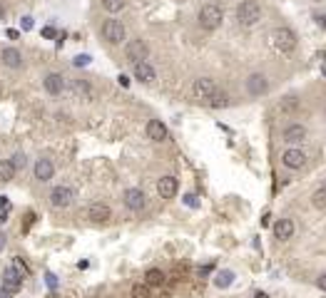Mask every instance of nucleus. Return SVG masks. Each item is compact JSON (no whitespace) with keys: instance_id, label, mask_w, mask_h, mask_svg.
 <instances>
[{"instance_id":"obj_1","label":"nucleus","mask_w":326,"mask_h":298,"mask_svg":"<svg viewBox=\"0 0 326 298\" xmlns=\"http://www.w3.org/2000/svg\"><path fill=\"white\" fill-rule=\"evenodd\" d=\"M222 20H224V10H222V5H217V2H204L202 8H199V15H197V22H199V28L202 30H217L219 25H222Z\"/></svg>"},{"instance_id":"obj_2","label":"nucleus","mask_w":326,"mask_h":298,"mask_svg":"<svg viewBox=\"0 0 326 298\" xmlns=\"http://www.w3.org/2000/svg\"><path fill=\"white\" fill-rule=\"evenodd\" d=\"M269 45H271L276 52L289 55V52L296 48V35H294L289 28H276V30L269 32Z\"/></svg>"},{"instance_id":"obj_3","label":"nucleus","mask_w":326,"mask_h":298,"mask_svg":"<svg viewBox=\"0 0 326 298\" xmlns=\"http://www.w3.org/2000/svg\"><path fill=\"white\" fill-rule=\"evenodd\" d=\"M237 20L242 28H254L261 20V5L257 0H242L237 8Z\"/></svg>"},{"instance_id":"obj_4","label":"nucleus","mask_w":326,"mask_h":298,"mask_svg":"<svg viewBox=\"0 0 326 298\" xmlns=\"http://www.w3.org/2000/svg\"><path fill=\"white\" fill-rule=\"evenodd\" d=\"M100 32H102V40H107L110 45H122V42L127 40V28H125V22H122V20H115V18L105 20L102 28H100Z\"/></svg>"},{"instance_id":"obj_5","label":"nucleus","mask_w":326,"mask_h":298,"mask_svg":"<svg viewBox=\"0 0 326 298\" xmlns=\"http://www.w3.org/2000/svg\"><path fill=\"white\" fill-rule=\"evenodd\" d=\"M125 58L130 60L132 65L147 60V58H149V45H147L142 38H134V40H130V42L125 45Z\"/></svg>"},{"instance_id":"obj_6","label":"nucleus","mask_w":326,"mask_h":298,"mask_svg":"<svg viewBox=\"0 0 326 298\" xmlns=\"http://www.w3.org/2000/svg\"><path fill=\"white\" fill-rule=\"evenodd\" d=\"M306 152L299 147H289L284 154H281V164L286 166V169H291V172H296V169H304L306 166Z\"/></svg>"},{"instance_id":"obj_7","label":"nucleus","mask_w":326,"mask_h":298,"mask_svg":"<svg viewBox=\"0 0 326 298\" xmlns=\"http://www.w3.org/2000/svg\"><path fill=\"white\" fill-rule=\"evenodd\" d=\"M217 90L219 87H217V82L212 77H197L192 82V94H195V100H202V102H207Z\"/></svg>"},{"instance_id":"obj_8","label":"nucleus","mask_w":326,"mask_h":298,"mask_svg":"<svg viewBox=\"0 0 326 298\" xmlns=\"http://www.w3.org/2000/svg\"><path fill=\"white\" fill-rule=\"evenodd\" d=\"M72 202H75V192L65 184H60V186H55L50 192V206L53 209H67Z\"/></svg>"},{"instance_id":"obj_9","label":"nucleus","mask_w":326,"mask_h":298,"mask_svg":"<svg viewBox=\"0 0 326 298\" xmlns=\"http://www.w3.org/2000/svg\"><path fill=\"white\" fill-rule=\"evenodd\" d=\"M244 90H247V94H252V97H261V94H266V90H269V80H266V74L252 72L249 77H247V82H244Z\"/></svg>"},{"instance_id":"obj_10","label":"nucleus","mask_w":326,"mask_h":298,"mask_svg":"<svg viewBox=\"0 0 326 298\" xmlns=\"http://www.w3.org/2000/svg\"><path fill=\"white\" fill-rule=\"evenodd\" d=\"M122 202H125V206H127L130 212H142V209L147 206V196H144V192H142V189H137V186L125 189Z\"/></svg>"},{"instance_id":"obj_11","label":"nucleus","mask_w":326,"mask_h":298,"mask_svg":"<svg viewBox=\"0 0 326 298\" xmlns=\"http://www.w3.org/2000/svg\"><path fill=\"white\" fill-rule=\"evenodd\" d=\"M177 192H180V179H177V176L167 174V176H159V179H157V194H159L162 199H175Z\"/></svg>"},{"instance_id":"obj_12","label":"nucleus","mask_w":326,"mask_h":298,"mask_svg":"<svg viewBox=\"0 0 326 298\" xmlns=\"http://www.w3.org/2000/svg\"><path fill=\"white\" fill-rule=\"evenodd\" d=\"M144 134H147V140H152V142H165V140L170 137V130H167V124H165L162 120H149L147 127H144Z\"/></svg>"},{"instance_id":"obj_13","label":"nucleus","mask_w":326,"mask_h":298,"mask_svg":"<svg viewBox=\"0 0 326 298\" xmlns=\"http://www.w3.org/2000/svg\"><path fill=\"white\" fill-rule=\"evenodd\" d=\"M43 87H45V92L48 94H53V97H58V94H63L65 92V77L60 72H50L43 77Z\"/></svg>"},{"instance_id":"obj_14","label":"nucleus","mask_w":326,"mask_h":298,"mask_svg":"<svg viewBox=\"0 0 326 298\" xmlns=\"http://www.w3.org/2000/svg\"><path fill=\"white\" fill-rule=\"evenodd\" d=\"M87 219L95 224H105L112 219V209L107 204H102V202H95V204L87 206Z\"/></svg>"},{"instance_id":"obj_15","label":"nucleus","mask_w":326,"mask_h":298,"mask_svg":"<svg viewBox=\"0 0 326 298\" xmlns=\"http://www.w3.org/2000/svg\"><path fill=\"white\" fill-rule=\"evenodd\" d=\"M23 288V276L10 266V268H5L3 271V291L5 294H18Z\"/></svg>"},{"instance_id":"obj_16","label":"nucleus","mask_w":326,"mask_h":298,"mask_svg":"<svg viewBox=\"0 0 326 298\" xmlns=\"http://www.w3.org/2000/svg\"><path fill=\"white\" fill-rule=\"evenodd\" d=\"M132 74H134V80H139L142 84H152V82L157 80L154 68H152L147 60H142V62H134V65H132Z\"/></svg>"},{"instance_id":"obj_17","label":"nucleus","mask_w":326,"mask_h":298,"mask_svg":"<svg viewBox=\"0 0 326 298\" xmlns=\"http://www.w3.org/2000/svg\"><path fill=\"white\" fill-rule=\"evenodd\" d=\"M0 62L10 70H20L23 68V52L18 48H3L0 50Z\"/></svg>"},{"instance_id":"obj_18","label":"nucleus","mask_w":326,"mask_h":298,"mask_svg":"<svg viewBox=\"0 0 326 298\" xmlns=\"http://www.w3.org/2000/svg\"><path fill=\"white\" fill-rule=\"evenodd\" d=\"M306 127H301V124H289L286 130H284V142L289 144V147H296V144H301V142H306Z\"/></svg>"},{"instance_id":"obj_19","label":"nucleus","mask_w":326,"mask_h":298,"mask_svg":"<svg viewBox=\"0 0 326 298\" xmlns=\"http://www.w3.org/2000/svg\"><path fill=\"white\" fill-rule=\"evenodd\" d=\"M33 174H35V179H38V182H50V179H53V174H55V164H53L50 159L40 156V159L35 162V166H33Z\"/></svg>"},{"instance_id":"obj_20","label":"nucleus","mask_w":326,"mask_h":298,"mask_svg":"<svg viewBox=\"0 0 326 298\" xmlns=\"http://www.w3.org/2000/svg\"><path fill=\"white\" fill-rule=\"evenodd\" d=\"M294 234H296V224H294V219H276V224H274V238L289 241Z\"/></svg>"},{"instance_id":"obj_21","label":"nucleus","mask_w":326,"mask_h":298,"mask_svg":"<svg viewBox=\"0 0 326 298\" xmlns=\"http://www.w3.org/2000/svg\"><path fill=\"white\" fill-rule=\"evenodd\" d=\"M15 174H18V169L13 166V162H10V159H0V182H3V184H5V182H13Z\"/></svg>"},{"instance_id":"obj_22","label":"nucleus","mask_w":326,"mask_h":298,"mask_svg":"<svg viewBox=\"0 0 326 298\" xmlns=\"http://www.w3.org/2000/svg\"><path fill=\"white\" fill-rule=\"evenodd\" d=\"M207 104H209V107H214V110L229 107V94H227V92H222V90H217V92L207 100Z\"/></svg>"},{"instance_id":"obj_23","label":"nucleus","mask_w":326,"mask_h":298,"mask_svg":"<svg viewBox=\"0 0 326 298\" xmlns=\"http://www.w3.org/2000/svg\"><path fill=\"white\" fill-rule=\"evenodd\" d=\"M144 284H147V286H152V288H157V286H162V284H165V274H162L159 268H149V271L144 274Z\"/></svg>"},{"instance_id":"obj_24","label":"nucleus","mask_w":326,"mask_h":298,"mask_svg":"<svg viewBox=\"0 0 326 298\" xmlns=\"http://www.w3.org/2000/svg\"><path fill=\"white\" fill-rule=\"evenodd\" d=\"M232 284H234V274H232L229 268L219 271V274H217V278H214V286H217V288H229Z\"/></svg>"},{"instance_id":"obj_25","label":"nucleus","mask_w":326,"mask_h":298,"mask_svg":"<svg viewBox=\"0 0 326 298\" xmlns=\"http://www.w3.org/2000/svg\"><path fill=\"white\" fill-rule=\"evenodd\" d=\"M72 92H75L77 97H82V100H90V97H92L90 84H87V82H82V80H75V82H72Z\"/></svg>"},{"instance_id":"obj_26","label":"nucleus","mask_w":326,"mask_h":298,"mask_svg":"<svg viewBox=\"0 0 326 298\" xmlns=\"http://www.w3.org/2000/svg\"><path fill=\"white\" fill-rule=\"evenodd\" d=\"M311 206L319 209V212H326V186L316 189V192L311 194Z\"/></svg>"},{"instance_id":"obj_27","label":"nucleus","mask_w":326,"mask_h":298,"mask_svg":"<svg viewBox=\"0 0 326 298\" xmlns=\"http://www.w3.org/2000/svg\"><path fill=\"white\" fill-rule=\"evenodd\" d=\"M102 8H105L110 15H115V12H122V10L127 8V0H102Z\"/></svg>"},{"instance_id":"obj_28","label":"nucleus","mask_w":326,"mask_h":298,"mask_svg":"<svg viewBox=\"0 0 326 298\" xmlns=\"http://www.w3.org/2000/svg\"><path fill=\"white\" fill-rule=\"evenodd\" d=\"M132 298H152V291H149V286L147 284H134L130 291Z\"/></svg>"},{"instance_id":"obj_29","label":"nucleus","mask_w":326,"mask_h":298,"mask_svg":"<svg viewBox=\"0 0 326 298\" xmlns=\"http://www.w3.org/2000/svg\"><path fill=\"white\" fill-rule=\"evenodd\" d=\"M13 268H15V271H18L23 278H28V276H30V268L25 266V261H23L20 256H15V258H13Z\"/></svg>"},{"instance_id":"obj_30","label":"nucleus","mask_w":326,"mask_h":298,"mask_svg":"<svg viewBox=\"0 0 326 298\" xmlns=\"http://www.w3.org/2000/svg\"><path fill=\"white\" fill-rule=\"evenodd\" d=\"M25 159H28V156H25L23 152H18V154H13V156H10V162H13V166H15L18 172H20V169H25Z\"/></svg>"},{"instance_id":"obj_31","label":"nucleus","mask_w":326,"mask_h":298,"mask_svg":"<svg viewBox=\"0 0 326 298\" xmlns=\"http://www.w3.org/2000/svg\"><path fill=\"white\" fill-rule=\"evenodd\" d=\"M75 65H77V68H85V65H90V55H77V58H75Z\"/></svg>"},{"instance_id":"obj_32","label":"nucleus","mask_w":326,"mask_h":298,"mask_svg":"<svg viewBox=\"0 0 326 298\" xmlns=\"http://www.w3.org/2000/svg\"><path fill=\"white\" fill-rule=\"evenodd\" d=\"M185 204H187V206H197V196L195 194H187V196H185Z\"/></svg>"},{"instance_id":"obj_33","label":"nucleus","mask_w":326,"mask_h":298,"mask_svg":"<svg viewBox=\"0 0 326 298\" xmlns=\"http://www.w3.org/2000/svg\"><path fill=\"white\" fill-rule=\"evenodd\" d=\"M316 286H319L321 291H326V274H321V276L316 278Z\"/></svg>"},{"instance_id":"obj_34","label":"nucleus","mask_w":326,"mask_h":298,"mask_svg":"<svg viewBox=\"0 0 326 298\" xmlns=\"http://www.w3.org/2000/svg\"><path fill=\"white\" fill-rule=\"evenodd\" d=\"M43 38H55V28H43Z\"/></svg>"},{"instance_id":"obj_35","label":"nucleus","mask_w":326,"mask_h":298,"mask_svg":"<svg viewBox=\"0 0 326 298\" xmlns=\"http://www.w3.org/2000/svg\"><path fill=\"white\" fill-rule=\"evenodd\" d=\"M0 209L10 212V202H8V196H0Z\"/></svg>"},{"instance_id":"obj_36","label":"nucleus","mask_w":326,"mask_h":298,"mask_svg":"<svg viewBox=\"0 0 326 298\" xmlns=\"http://www.w3.org/2000/svg\"><path fill=\"white\" fill-rule=\"evenodd\" d=\"M33 28V18H23V30H30Z\"/></svg>"},{"instance_id":"obj_37","label":"nucleus","mask_w":326,"mask_h":298,"mask_svg":"<svg viewBox=\"0 0 326 298\" xmlns=\"http://www.w3.org/2000/svg\"><path fill=\"white\" fill-rule=\"evenodd\" d=\"M8 38H10V40H18L20 32H18V30H8Z\"/></svg>"},{"instance_id":"obj_38","label":"nucleus","mask_w":326,"mask_h":298,"mask_svg":"<svg viewBox=\"0 0 326 298\" xmlns=\"http://www.w3.org/2000/svg\"><path fill=\"white\" fill-rule=\"evenodd\" d=\"M117 80H120V84H122V87H127V84H130V80H127V77H125V74H120V77H117Z\"/></svg>"},{"instance_id":"obj_39","label":"nucleus","mask_w":326,"mask_h":298,"mask_svg":"<svg viewBox=\"0 0 326 298\" xmlns=\"http://www.w3.org/2000/svg\"><path fill=\"white\" fill-rule=\"evenodd\" d=\"M8 222V212L5 209H0V224H5Z\"/></svg>"},{"instance_id":"obj_40","label":"nucleus","mask_w":326,"mask_h":298,"mask_svg":"<svg viewBox=\"0 0 326 298\" xmlns=\"http://www.w3.org/2000/svg\"><path fill=\"white\" fill-rule=\"evenodd\" d=\"M48 284H50V286L55 288V284H58V281H55V276H53V274H48Z\"/></svg>"},{"instance_id":"obj_41","label":"nucleus","mask_w":326,"mask_h":298,"mask_svg":"<svg viewBox=\"0 0 326 298\" xmlns=\"http://www.w3.org/2000/svg\"><path fill=\"white\" fill-rule=\"evenodd\" d=\"M254 298H271V296H269V294H264V291H257V294H254Z\"/></svg>"},{"instance_id":"obj_42","label":"nucleus","mask_w":326,"mask_h":298,"mask_svg":"<svg viewBox=\"0 0 326 298\" xmlns=\"http://www.w3.org/2000/svg\"><path fill=\"white\" fill-rule=\"evenodd\" d=\"M316 20H319V25H321V28H326V15H319Z\"/></svg>"},{"instance_id":"obj_43","label":"nucleus","mask_w":326,"mask_h":298,"mask_svg":"<svg viewBox=\"0 0 326 298\" xmlns=\"http://www.w3.org/2000/svg\"><path fill=\"white\" fill-rule=\"evenodd\" d=\"M5 248V234H0V251Z\"/></svg>"},{"instance_id":"obj_44","label":"nucleus","mask_w":326,"mask_h":298,"mask_svg":"<svg viewBox=\"0 0 326 298\" xmlns=\"http://www.w3.org/2000/svg\"><path fill=\"white\" fill-rule=\"evenodd\" d=\"M5 18V8H3V2H0V20Z\"/></svg>"},{"instance_id":"obj_45","label":"nucleus","mask_w":326,"mask_h":298,"mask_svg":"<svg viewBox=\"0 0 326 298\" xmlns=\"http://www.w3.org/2000/svg\"><path fill=\"white\" fill-rule=\"evenodd\" d=\"M311 2H321V0H311Z\"/></svg>"}]
</instances>
